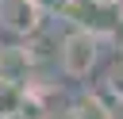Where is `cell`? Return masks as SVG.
Returning a JSON list of instances; mask_svg holds the SVG:
<instances>
[{"instance_id":"cell-5","label":"cell","mask_w":123,"mask_h":119,"mask_svg":"<svg viewBox=\"0 0 123 119\" xmlns=\"http://www.w3.org/2000/svg\"><path fill=\"white\" fill-rule=\"evenodd\" d=\"M73 119H111V111L96 100V96H88V100H81L77 104V111H69Z\"/></svg>"},{"instance_id":"cell-1","label":"cell","mask_w":123,"mask_h":119,"mask_svg":"<svg viewBox=\"0 0 123 119\" xmlns=\"http://www.w3.org/2000/svg\"><path fill=\"white\" fill-rule=\"evenodd\" d=\"M96 58H100V35L77 27V31H69V35L62 38L58 61H62V73H65V77H73V81L88 77L92 65H96Z\"/></svg>"},{"instance_id":"cell-4","label":"cell","mask_w":123,"mask_h":119,"mask_svg":"<svg viewBox=\"0 0 123 119\" xmlns=\"http://www.w3.org/2000/svg\"><path fill=\"white\" fill-rule=\"evenodd\" d=\"M19 111H27V92H23L19 84L0 81V119H12V115H19Z\"/></svg>"},{"instance_id":"cell-2","label":"cell","mask_w":123,"mask_h":119,"mask_svg":"<svg viewBox=\"0 0 123 119\" xmlns=\"http://www.w3.org/2000/svg\"><path fill=\"white\" fill-rule=\"evenodd\" d=\"M42 23V12L31 0H4L0 4V27L15 31V35H35Z\"/></svg>"},{"instance_id":"cell-6","label":"cell","mask_w":123,"mask_h":119,"mask_svg":"<svg viewBox=\"0 0 123 119\" xmlns=\"http://www.w3.org/2000/svg\"><path fill=\"white\" fill-rule=\"evenodd\" d=\"M31 4H35V8H38V12L46 15V12H58V8H62L65 0H31Z\"/></svg>"},{"instance_id":"cell-7","label":"cell","mask_w":123,"mask_h":119,"mask_svg":"<svg viewBox=\"0 0 123 119\" xmlns=\"http://www.w3.org/2000/svg\"><path fill=\"white\" fill-rule=\"evenodd\" d=\"M92 4H96V8H119L123 0H92Z\"/></svg>"},{"instance_id":"cell-3","label":"cell","mask_w":123,"mask_h":119,"mask_svg":"<svg viewBox=\"0 0 123 119\" xmlns=\"http://www.w3.org/2000/svg\"><path fill=\"white\" fill-rule=\"evenodd\" d=\"M27 73H31V54L23 46H0V81L23 88Z\"/></svg>"}]
</instances>
